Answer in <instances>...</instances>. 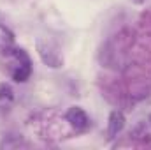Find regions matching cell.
<instances>
[{
    "label": "cell",
    "mask_w": 151,
    "mask_h": 150,
    "mask_svg": "<svg viewBox=\"0 0 151 150\" xmlns=\"http://www.w3.org/2000/svg\"><path fill=\"white\" fill-rule=\"evenodd\" d=\"M37 53H39V57H40V60H42V64L47 66V67H51V69H58V67L63 66L62 57L56 51H53L47 44H44L42 41H37Z\"/></svg>",
    "instance_id": "6da1fadb"
},
{
    "label": "cell",
    "mask_w": 151,
    "mask_h": 150,
    "mask_svg": "<svg viewBox=\"0 0 151 150\" xmlns=\"http://www.w3.org/2000/svg\"><path fill=\"white\" fill-rule=\"evenodd\" d=\"M148 124L151 125V113H150V117H148Z\"/></svg>",
    "instance_id": "52a82bcc"
},
{
    "label": "cell",
    "mask_w": 151,
    "mask_h": 150,
    "mask_svg": "<svg viewBox=\"0 0 151 150\" xmlns=\"http://www.w3.org/2000/svg\"><path fill=\"white\" fill-rule=\"evenodd\" d=\"M14 99V90L7 83H0V101H12Z\"/></svg>",
    "instance_id": "5b68a950"
},
{
    "label": "cell",
    "mask_w": 151,
    "mask_h": 150,
    "mask_svg": "<svg viewBox=\"0 0 151 150\" xmlns=\"http://www.w3.org/2000/svg\"><path fill=\"white\" fill-rule=\"evenodd\" d=\"M65 118L70 125H74L76 129H86L90 125V118L88 115L84 113V110L77 108V106H72L69 108V111L65 113Z\"/></svg>",
    "instance_id": "7a4b0ae2"
},
{
    "label": "cell",
    "mask_w": 151,
    "mask_h": 150,
    "mask_svg": "<svg viewBox=\"0 0 151 150\" xmlns=\"http://www.w3.org/2000/svg\"><path fill=\"white\" fill-rule=\"evenodd\" d=\"M11 55H12L19 64H23V66H32V64H30V57L25 53V50H12Z\"/></svg>",
    "instance_id": "8992f818"
},
{
    "label": "cell",
    "mask_w": 151,
    "mask_h": 150,
    "mask_svg": "<svg viewBox=\"0 0 151 150\" xmlns=\"http://www.w3.org/2000/svg\"><path fill=\"white\" fill-rule=\"evenodd\" d=\"M125 127V115L121 111H111L109 115V122H107V134L109 138H116Z\"/></svg>",
    "instance_id": "3957f363"
},
{
    "label": "cell",
    "mask_w": 151,
    "mask_h": 150,
    "mask_svg": "<svg viewBox=\"0 0 151 150\" xmlns=\"http://www.w3.org/2000/svg\"><path fill=\"white\" fill-rule=\"evenodd\" d=\"M30 73H32V66H23V64H19V66L12 71V79L18 81V83H25V81L30 78Z\"/></svg>",
    "instance_id": "277c9868"
}]
</instances>
